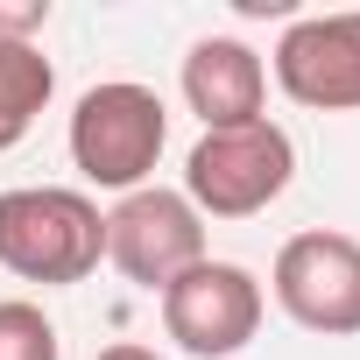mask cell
<instances>
[{
    "instance_id": "1",
    "label": "cell",
    "mask_w": 360,
    "mask_h": 360,
    "mask_svg": "<svg viewBox=\"0 0 360 360\" xmlns=\"http://www.w3.org/2000/svg\"><path fill=\"white\" fill-rule=\"evenodd\" d=\"M106 262V212L71 191V184H22L0 191V269L43 283V290H71Z\"/></svg>"
},
{
    "instance_id": "2",
    "label": "cell",
    "mask_w": 360,
    "mask_h": 360,
    "mask_svg": "<svg viewBox=\"0 0 360 360\" xmlns=\"http://www.w3.org/2000/svg\"><path fill=\"white\" fill-rule=\"evenodd\" d=\"M71 169L85 176L92 191H141L155 162H162V141H169V113L148 85L134 78H106L92 85L78 106H71Z\"/></svg>"
},
{
    "instance_id": "3",
    "label": "cell",
    "mask_w": 360,
    "mask_h": 360,
    "mask_svg": "<svg viewBox=\"0 0 360 360\" xmlns=\"http://www.w3.org/2000/svg\"><path fill=\"white\" fill-rule=\"evenodd\" d=\"M297 176V141L262 113L240 127H205L184 155V198L198 219H255L269 212Z\"/></svg>"
},
{
    "instance_id": "4",
    "label": "cell",
    "mask_w": 360,
    "mask_h": 360,
    "mask_svg": "<svg viewBox=\"0 0 360 360\" xmlns=\"http://www.w3.org/2000/svg\"><path fill=\"white\" fill-rule=\"evenodd\" d=\"M269 290H276L290 325H304L318 339H353L360 332V240L339 226L290 233L276 248Z\"/></svg>"
},
{
    "instance_id": "5",
    "label": "cell",
    "mask_w": 360,
    "mask_h": 360,
    "mask_svg": "<svg viewBox=\"0 0 360 360\" xmlns=\"http://www.w3.org/2000/svg\"><path fill=\"white\" fill-rule=\"evenodd\" d=\"M106 262H113L134 290L162 297L184 269L205 262V219H198V205H191L184 191H162V184L127 191V198L106 212Z\"/></svg>"
},
{
    "instance_id": "6",
    "label": "cell",
    "mask_w": 360,
    "mask_h": 360,
    "mask_svg": "<svg viewBox=\"0 0 360 360\" xmlns=\"http://www.w3.org/2000/svg\"><path fill=\"white\" fill-rule=\"evenodd\" d=\"M155 304H162V332L184 346L191 360H233V353L262 332V311H269L255 269L212 262V255H205L198 269H184Z\"/></svg>"
},
{
    "instance_id": "7",
    "label": "cell",
    "mask_w": 360,
    "mask_h": 360,
    "mask_svg": "<svg viewBox=\"0 0 360 360\" xmlns=\"http://www.w3.org/2000/svg\"><path fill=\"white\" fill-rule=\"evenodd\" d=\"M276 85L311 113H360V8L297 15L269 57Z\"/></svg>"
},
{
    "instance_id": "8",
    "label": "cell",
    "mask_w": 360,
    "mask_h": 360,
    "mask_svg": "<svg viewBox=\"0 0 360 360\" xmlns=\"http://www.w3.org/2000/svg\"><path fill=\"white\" fill-rule=\"evenodd\" d=\"M262 99H269V64L240 36H198L184 50V106L205 127L262 120Z\"/></svg>"
},
{
    "instance_id": "9",
    "label": "cell",
    "mask_w": 360,
    "mask_h": 360,
    "mask_svg": "<svg viewBox=\"0 0 360 360\" xmlns=\"http://www.w3.org/2000/svg\"><path fill=\"white\" fill-rule=\"evenodd\" d=\"M50 92H57V64L43 57V43H0V155L29 141Z\"/></svg>"
},
{
    "instance_id": "10",
    "label": "cell",
    "mask_w": 360,
    "mask_h": 360,
    "mask_svg": "<svg viewBox=\"0 0 360 360\" xmlns=\"http://www.w3.org/2000/svg\"><path fill=\"white\" fill-rule=\"evenodd\" d=\"M0 360H64V339L43 318V304H29V297L0 304Z\"/></svg>"
},
{
    "instance_id": "11",
    "label": "cell",
    "mask_w": 360,
    "mask_h": 360,
    "mask_svg": "<svg viewBox=\"0 0 360 360\" xmlns=\"http://www.w3.org/2000/svg\"><path fill=\"white\" fill-rule=\"evenodd\" d=\"M50 29V0H0V43H36Z\"/></svg>"
},
{
    "instance_id": "12",
    "label": "cell",
    "mask_w": 360,
    "mask_h": 360,
    "mask_svg": "<svg viewBox=\"0 0 360 360\" xmlns=\"http://www.w3.org/2000/svg\"><path fill=\"white\" fill-rule=\"evenodd\" d=\"M99 360H162V353H155V346H134V339H120V346H106Z\"/></svg>"
}]
</instances>
